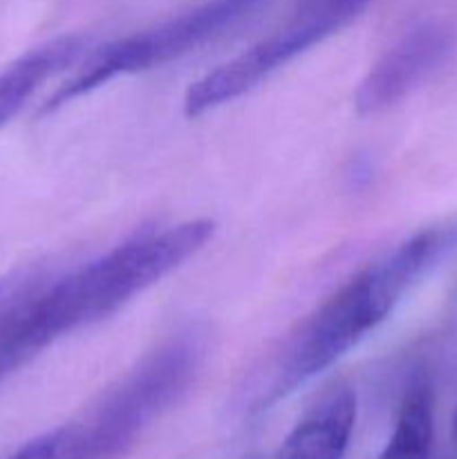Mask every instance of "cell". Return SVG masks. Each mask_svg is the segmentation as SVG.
<instances>
[{
  "mask_svg": "<svg viewBox=\"0 0 457 459\" xmlns=\"http://www.w3.org/2000/svg\"><path fill=\"white\" fill-rule=\"evenodd\" d=\"M367 4L370 0H300L280 30L188 85L184 94V115L195 119L242 97L291 58L349 25L366 12Z\"/></svg>",
  "mask_w": 457,
  "mask_h": 459,
  "instance_id": "cell-5",
  "label": "cell"
},
{
  "mask_svg": "<svg viewBox=\"0 0 457 459\" xmlns=\"http://www.w3.org/2000/svg\"><path fill=\"white\" fill-rule=\"evenodd\" d=\"M263 3L264 0H206L160 25L108 43L106 48L90 54L88 63L45 101L43 112L56 110L115 76L151 70L184 56L236 27Z\"/></svg>",
  "mask_w": 457,
  "mask_h": 459,
  "instance_id": "cell-4",
  "label": "cell"
},
{
  "mask_svg": "<svg viewBox=\"0 0 457 459\" xmlns=\"http://www.w3.org/2000/svg\"><path fill=\"white\" fill-rule=\"evenodd\" d=\"M85 49L88 40L81 36H63L47 40L9 63L0 72V126L18 115L45 81L76 63Z\"/></svg>",
  "mask_w": 457,
  "mask_h": 459,
  "instance_id": "cell-8",
  "label": "cell"
},
{
  "mask_svg": "<svg viewBox=\"0 0 457 459\" xmlns=\"http://www.w3.org/2000/svg\"><path fill=\"white\" fill-rule=\"evenodd\" d=\"M433 435V393L426 381H417L403 397L392 437L379 459H428Z\"/></svg>",
  "mask_w": 457,
  "mask_h": 459,
  "instance_id": "cell-9",
  "label": "cell"
},
{
  "mask_svg": "<svg viewBox=\"0 0 457 459\" xmlns=\"http://www.w3.org/2000/svg\"><path fill=\"white\" fill-rule=\"evenodd\" d=\"M206 357V334L197 327L177 332L137 363L83 421L92 459L124 451L179 394L186 393Z\"/></svg>",
  "mask_w": 457,
  "mask_h": 459,
  "instance_id": "cell-3",
  "label": "cell"
},
{
  "mask_svg": "<svg viewBox=\"0 0 457 459\" xmlns=\"http://www.w3.org/2000/svg\"><path fill=\"white\" fill-rule=\"evenodd\" d=\"M453 435H455V442H457V411H455V420H453Z\"/></svg>",
  "mask_w": 457,
  "mask_h": 459,
  "instance_id": "cell-12",
  "label": "cell"
},
{
  "mask_svg": "<svg viewBox=\"0 0 457 459\" xmlns=\"http://www.w3.org/2000/svg\"><path fill=\"white\" fill-rule=\"evenodd\" d=\"M7 459H92V453L81 424H70L31 439Z\"/></svg>",
  "mask_w": 457,
  "mask_h": 459,
  "instance_id": "cell-10",
  "label": "cell"
},
{
  "mask_svg": "<svg viewBox=\"0 0 457 459\" xmlns=\"http://www.w3.org/2000/svg\"><path fill=\"white\" fill-rule=\"evenodd\" d=\"M453 240V231H421L345 282L291 341L255 411L280 402L349 352L392 312L399 299L437 263Z\"/></svg>",
  "mask_w": 457,
  "mask_h": 459,
  "instance_id": "cell-2",
  "label": "cell"
},
{
  "mask_svg": "<svg viewBox=\"0 0 457 459\" xmlns=\"http://www.w3.org/2000/svg\"><path fill=\"white\" fill-rule=\"evenodd\" d=\"M49 278L52 276L40 269H27V272L0 278V341L7 334L18 314L25 309V305L47 285Z\"/></svg>",
  "mask_w": 457,
  "mask_h": 459,
  "instance_id": "cell-11",
  "label": "cell"
},
{
  "mask_svg": "<svg viewBox=\"0 0 457 459\" xmlns=\"http://www.w3.org/2000/svg\"><path fill=\"white\" fill-rule=\"evenodd\" d=\"M213 233V220H186L160 231L139 233L74 272L52 276L12 323L0 341V352L21 368L58 336L110 316L182 267L204 249Z\"/></svg>",
  "mask_w": 457,
  "mask_h": 459,
  "instance_id": "cell-1",
  "label": "cell"
},
{
  "mask_svg": "<svg viewBox=\"0 0 457 459\" xmlns=\"http://www.w3.org/2000/svg\"><path fill=\"white\" fill-rule=\"evenodd\" d=\"M357 421V394L348 384H336L305 412L278 459H343Z\"/></svg>",
  "mask_w": 457,
  "mask_h": 459,
  "instance_id": "cell-7",
  "label": "cell"
},
{
  "mask_svg": "<svg viewBox=\"0 0 457 459\" xmlns=\"http://www.w3.org/2000/svg\"><path fill=\"white\" fill-rule=\"evenodd\" d=\"M451 49V34L442 25L426 22L397 40L366 74L354 94L361 115H376L415 90Z\"/></svg>",
  "mask_w": 457,
  "mask_h": 459,
  "instance_id": "cell-6",
  "label": "cell"
}]
</instances>
